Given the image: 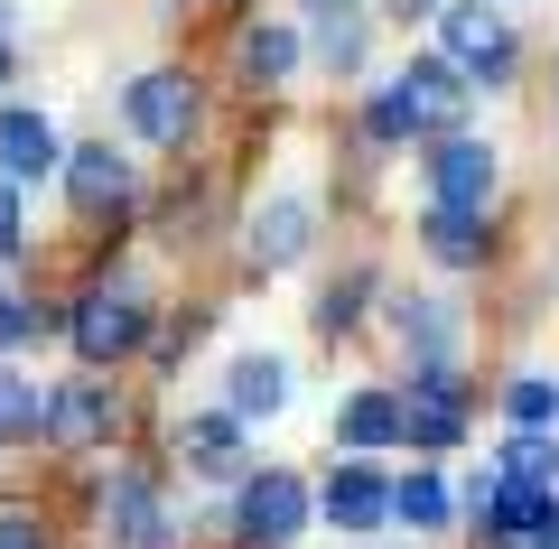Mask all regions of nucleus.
<instances>
[{"instance_id":"nucleus-1","label":"nucleus","mask_w":559,"mask_h":549,"mask_svg":"<svg viewBox=\"0 0 559 549\" xmlns=\"http://www.w3.org/2000/svg\"><path fill=\"white\" fill-rule=\"evenodd\" d=\"M439 38H448V65H457V75H513V28H503L485 0H457L439 20Z\"/></svg>"},{"instance_id":"nucleus-2","label":"nucleus","mask_w":559,"mask_h":549,"mask_svg":"<svg viewBox=\"0 0 559 549\" xmlns=\"http://www.w3.org/2000/svg\"><path fill=\"white\" fill-rule=\"evenodd\" d=\"M429 177H439V205H457V215H485V196H495V150L466 131H448L439 150H429Z\"/></svg>"},{"instance_id":"nucleus-3","label":"nucleus","mask_w":559,"mask_h":549,"mask_svg":"<svg viewBox=\"0 0 559 549\" xmlns=\"http://www.w3.org/2000/svg\"><path fill=\"white\" fill-rule=\"evenodd\" d=\"M299 522H308V493H299V475H252V485H242V540H261V549H289V540H299Z\"/></svg>"},{"instance_id":"nucleus-4","label":"nucleus","mask_w":559,"mask_h":549,"mask_svg":"<svg viewBox=\"0 0 559 549\" xmlns=\"http://www.w3.org/2000/svg\"><path fill=\"white\" fill-rule=\"evenodd\" d=\"M131 345H140V298L131 289H84L75 354H84V363H112V354H131Z\"/></svg>"},{"instance_id":"nucleus-5","label":"nucleus","mask_w":559,"mask_h":549,"mask_svg":"<svg viewBox=\"0 0 559 549\" xmlns=\"http://www.w3.org/2000/svg\"><path fill=\"white\" fill-rule=\"evenodd\" d=\"M121 112H131V131H140V140L178 150V140H187V121H197V84H187V75H140Z\"/></svg>"},{"instance_id":"nucleus-6","label":"nucleus","mask_w":559,"mask_h":549,"mask_svg":"<svg viewBox=\"0 0 559 549\" xmlns=\"http://www.w3.org/2000/svg\"><path fill=\"white\" fill-rule=\"evenodd\" d=\"M392 94L419 112V131H439V121H457V112H466V75H457L448 57H411V65L392 75Z\"/></svg>"},{"instance_id":"nucleus-7","label":"nucleus","mask_w":559,"mask_h":549,"mask_svg":"<svg viewBox=\"0 0 559 549\" xmlns=\"http://www.w3.org/2000/svg\"><path fill=\"white\" fill-rule=\"evenodd\" d=\"M103 522H112V549H168V522H159V493H150V475H112V503H103Z\"/></svg>"},{"instance_id":"nucleus-8","label":"nucleus","mask_w":559,"mask_h":549,"mask_svg":"<svg viewBox=\"0 0 559 549\" xmlns=\"http://www.w3.org/2000/svg\"><path fill=\"white\" fill-rule=\"evenodd\" d=\"M57 168V131H47V112H0V177L10 187H28V177Z\"/></svg>"},{"instance_id":"nucleus-9","label":"nucleus","mask_w":559,"mask_h":549,"mask_svg":"<svg viewBox=\"0 0 559 549\" xmlns=\"http://www.w3.org/2000/svg\"><path fill=\"white\" fill-rule=\"evenodd\" d=\"M103 429H112L103 382H66V392H47V438H57V447H94Z\"/></svg>"},{"instance_id":"nucleus-10","label":"nucleus","mask_w":559,"mask_h":549,"mask_svg":"<svg viewBox=\"0 0 559 549\" xmlns=\"http://www.w3.org/2000/svg\"><path fill=\"white\" fill-rule=\"evenodd\" d=\"M178 456H187L197 475H242V429H234V410L178 419Z\"/></svg>"},{"instance_id":"nucleus-11","label":"nucleus","mask_w":559,"mask_h":549,"mask_svg":"<svg viewBox=\"0 0 559 549\" xmlns=\"http://www.w3.org/2000/svg\"><path fill=\"white\" fill-rule=\"evenodd\" d=\"M280 392H289V363H280V354H242L234 373H224V410L234 419H271Z\"/></svg>"},{"instance_id":"nucleus-12","label":"nucleus","mask_w":559,"mask_h":549,"mask_svg":"<svg viewBox=\"0 0 559 549\" xmlns=\"http://www.w3.org/2000/svg\"><path fill=\"white\" fill-rule=\"evenodd\" d=\"M299 252H308V205L299 196H271L252 215V261H261V271H289Z\"/></svg>"},{"instance_id":"nucleus-13","label":"nucleus","mask_w":559,"mask_h":549,"mask_svg":"<svg viewBox=\"0 0 559 549\" xmlns=\"http://www.w3.org/2000/svg\"><path fill=\"white\" fill-rule=\"evenodd\" d=\"M382 512H392V485H382L373 466H336V485H326V522H336V530H373Z\"/></svg>"},{"instance_id":"nucleus-14","label":"nucleus","mask_w":559,"mask_h":549,"mask_svg":"<svg viewBox=\"0 0 559 549\" xmlns=\"http://www.w3.org/2000/svg\"><path fill=\"white\" fill-rule=\"evenodd\" d=\"M401 419H411V438H419V447H457L466 401H457V382H448V373H429V382L411 392V410H401Z\"/></svg>"},{"instance_id":"nucleus-15","label":"nucleus","mask_w":559,"mask_h":549,"mask_svg":"<svg viewBox=\"0 0 559 549\" xmlns=\"http://www.w3.org/2000/svg\"><path fill=\"white\" fill-rule=\"evenodd\" d=\"M336 438H345V447H392V438H411V419H401L392 392H355L336 410Z\"/></svg>"},{"instance_id":"nucleus-16","label":"nucleus","mask_w":559,"mask_h":549,"mask_svg":"<svg viewBox=\"0 0 559 549\" xmlns=\"http://www.w3.org/2000/svg\"><path fill=\"white\" fill-rule=\"evenodd\" d=\"M66 187H75V205H84V215H103V205H121V196H131V168H121L112 150H75V158H66Z\"/></svg>"},{"instance_id":"nucleus-17","label":"nucleus","mask_w":559,"mask_h":549,"mask_svg":"<svg viewBox=\"0 0 559 549\" xmlns=\"http://www.w3.org/2000/svg\"><path fill=\"white\" fill-rule=\"evenodd\" d=\"M419 242H429V252H439L448 271H466V261H485V215H457V205H429Z\"/></svg>"},{"instance_id":"nucleus-18","label":"nucleus","mask_w":559,"mask_h":549,"mask_svg":"<svg viewBox=\"0 0 559 549\" xmlns=\"http://www.w3.org/2000/svg\"><path fill=\"white\" fill-rule=\"evenodd\" d=\"M20 438H47V392L0 373V447H20Z\"/></svg>"},{"instance_id":"nucleus-19","label":"nucleus","mask_w":559,"mask_h":549,"mask_svg":"<svg viewBox=\"0 0 559 549\" xmlns=\"http://www.w3.org/2000/svg\"><path fill=\"white\" fill-rule=\"evenodd\" d=\"M485 522H495V530H540V522H550V493H540V485H513V475H503V485L485 493Z\"/></svg>"},{"instance_id":"nucleus-20","label":"nucleus","mask_w":559,"mask_h":549,"mask_svg":"<svg viewBox=\"0 0 559 549\" xmlns=\"http://www.w3.org/2000/svg\"><path fill=\"white\" fill-rule=\"evenodd\" d=\"M401 345H411L429 373L448 363V308H439V298H411V308H401Z\"/></svg>"},{"instance_id":"nucleus-21","label":"nucleus","mask_w":559,"mask_h":549,"mask_svg":"<svg viewBox=\"0 0 559 549\" xmlns=\"http://www.w3.org/2000/svg\"><path fill=\"white\" fill-rule=\"evenodd\" d=\"M503 475H513V485H540V493H550V485H559V447H550L540 429H522L513 447H503Z\"/></svg>"},{"instance_id":"nucleus-22","label":"nucleus","mask_w":559,"mask_h":549,"mask_svg":"<svg viewBox=\"0 0 559 549\" xmlns=\"http://www.w3.org/2000/svg\"><path fill=\"white\" fill-rule=\"evenodd\" d=\"M242 65H252L261 84H271V75H289V65H299V38H289V28H280V20H261L252 38H242Z\"/></svg>"},{"instance_id":"nucleus-23","label":"nucleus","mask_w":559,"mask_h":549,"mask_svg":"<svg viewBox=\"0 0 559 549\" xmlns=\"http://www.w3.org/2000/svg\"><path fill=\"white\" fill-rule=\"evenodd\" d=\"M318 65H326V75H355V65H364V20H345V10L318 20Z\"/></svg>"},{"instance_id":"nucleus-24","label":"nucleus","mask_w":559,"mask_h":549,"mask_svg":"<svg viewBox=\"0 0 559 549\" xmlns=\"http://www.w3.org/2000/svg\"><path fill=\"white\" fill-rule=\"evenodd\" d=\"M392 512L419 522V530H439L448 522V485H439V475H411V485H392Z\"/></svg>"},{"instance_id":"nucleus-25","label":"nucleus","mask_w":559,"mask_h":549,"mask_svg":"<svg viewBox=\"0 0 559 549\" xmlns=\"http://www.w3.org/2000/svg\"><path fill=\"white\" fill-rule=\"evenodd\" d=\"M503 410H513V429H550V419H559V392H550L540 373H522L513 392H503Z\"/></svg>"},{"instance_id":"nucleus-26","label":"nucleus","mask_w":559,"mask_h":549,"mask_svg":"<svg viewBox=\"0 0 559 549\" xmlns=\"http://www.w3.org/2000/svg\"><path fill=\"white\" fill-rule=\"evenodd\" d=\"M364 121H373V140H411V131H419V112H411V103L392 94V84L373 94V112H364Z\"/></svg>"},{"instance_id":"nucleus-27","label":"nucleus","mask_w":559,"mask_h":549,"mask_svg":"<svg viewBox=\"0 0 559 549\" xmlns=\"http://www.w3.org/2000/svg\"><path fill=\"white\" fill-rule=\"evenodd\" d=\"M38 326H47V317H38V298H0V354H10V345H28Z\"/></svg>"},{"instance_id":"nucleus-28","label":"nucleus","mask_w":559,"mask_h":549,"mask_svg":"<svg viewBox=\"0 0 559 549\" xmlns=\"http://www.w3.org/2000/svg\"><path fill=\"white\" fill-rule=\"evenodd\" d=\"M355 308H364V279H345V289H326L318 326H326V335H345V326H355Z\"/></svg>"},{"instance_id":"nucleus-29","label":"nucleus","mask_w":559,"mask_h":549,"mask_svg":"<svg viewBox=\"0 0 559 549\" xmlns=\"http://www.w3.org/2000/svg\"><path fill=\"white\" fill-rule=\"evenodd\" d=\"M0 549H47V540H38V522H28V512H0Z\"/></svg>"},{"instance_id":"nucleus-30","label":"nucleus","mask_w":559,"mask_h":549,"mask_svg":"<svg viewBox=\"0 0 559 549\" xmlns=\"http://www.w3.org/2000/svg\"><path fill=\"white\" fill-rule=\"evenodd\" d=\"M0 252H20V187L0 177Z\"/></svg>"},{"instance_id":"nucleus-31","label":"nucleus","mask_w":559,"mask_h":549,"mask_svg":"<svg viewBox=\"0 0 559 549\" xmlns=\"http://www.w3.org/2000/svg\"><path fill=\"white\" fill-rule=\"evenodd\" d=\"M429 10H439V0H392V20L411 28V20H429Z\"/></svg>"},{"instance_id":"nucleus-32","label":"nucleus","mask_w":559,"mask_h":549,"mask_svg":"<svg viewBox=\"0 0 559 549\" xmlns=\"http://www.w3.org/2000/svg\"><path fill=\"white\" fill-rule=\"evenodd\" d=\"M532 540H540V549H559V503H550V522H540V530H532Z\"/></svg>"},{"instance_id":"nucleus-33","label":"nucleus","mask_w":559,"mask_h":549,"mask_svg":"<svg viewBox=\"0 0 559 549\" xmlns=\"http://www.w3.org/2000/svg\"><path fill=\"white\" fill-rule=\"evenodd\" d=\"M0 84H10V38H0Z\"/></svg>"}]
</instances>
